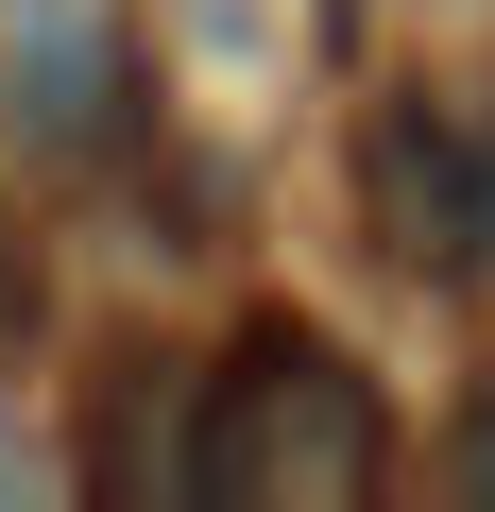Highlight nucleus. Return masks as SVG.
<instances>
[{
	"label": "nucleus",
	"instance_id": "2",
	"mask_svg": "<svg viewBox=\"0 0 495 512\" xmlns=\"http://www.w3.org/2000/svg\"><path fill=\"white\" fill-rule=\"evenodd\" d=\"M376 205H393L410 256H444V274L495 256V154H478L444 103H393V120H376Z\"/></svg>",
	"mask_w": 495,
	"mask_h": 512
},
{
	"label": "nucleus",
	"instance_id": "3",
	"mask_svg": "<svg viewBox=\"0 0 495 512\" xmlns=\"http://www.w3.org/2000/svg\"><path fill=\"white\" fill-rule=\"evenodd\" d=\"M461 478H478V495H495V427H461Z\"/></svg>",
	"mask_w": 495,
	"mask_h": 512
},
{
	"label": "nucleus",
	"instance_id": "4",
	"mask_svg": "<svg viewBox=\"0 0 495 512\" xmlns=\"http://www.w3.org/2000/svg\"><path fill=\"white\" fill-rule=\"evenodd\" d=\"M0 495H18V444H0Z\"/></svg>",
	"mask_w": 495,
	"mask_h": 512
},
{
	"label": "nucleus",
	"instance_id": "1",
	"mask_svg": "<svg viewBox=\"0 0 495 512\" xmlns=\"http://www.w3.org/2000/svg\"><path fill=\"white\" fill-rule=\"evenodd\" d=\"M205 478L239 495V478H308V495H359L376 478V410H359V376L325 359V342H257L222 376V444H205Z\"/></svg>",
	"mask_w": 495,
	"mask_h": 512
}]
</instances>
